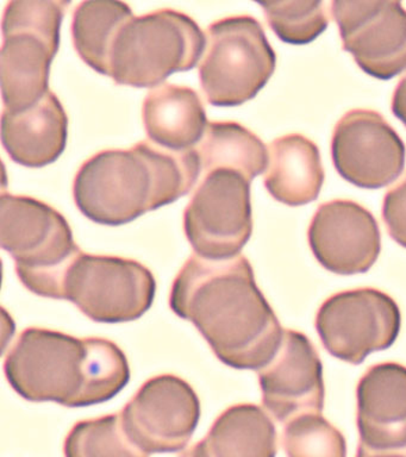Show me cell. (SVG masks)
Here are the masks:
<instances>
[{
	"mask_svg": "<svg viewBox=\"0 0 406 457\" xmlns=\"http://www.w3.org/2000/svg\"><path fill=\"white\" fill-rule=\"evenodd\" d=\"M170 306L235 370H261L283 343L285 330L244 255L212 261L194 253L173 282Z\"/></svg>",
	"mask_w": 406,
	"mask_h": 457,
	"instance_id": "6da1fadb",
	"label": "cell"
},
{
	"mask_svg": "<svg viewBox=\"0 0 406 457\" xmlns=\"http://www.w3.org/2000/svg\"><path fill=\"white\" fill-rule=\"evenodd\" d=\"M4 371L28 402L70 409L108 402L130 380L127 357L112 341L38 328L22 331L6 356Z\"/></svg>",
	"mask_w": 406,
	"mask_h": 457,
	"instance_id": "7a4b0ae2",
	"label": "cell"
},
{
	"mask_svg": "<svg viewBox=\"0 0 406 457\" xmlns=\"http://www.w3.org/2000/svg\"><path fill=\"white\" fill-rule=\"evenodd\" d=\"M201 178L194 148L173 152L148 141L95 154L78 170L73 195L95 223L119 227L177 202Z\"/></svg>",
	"mask_w": 406,
	"mask_h": 457,
	"instance_id": "3957f363",
	"label": "cell"
},
{
	"mask_svg": "<svg viewBox=\"0 0 406 457\" xmlns=\"http://www.w3.org/2000/svg\"><path fill=\"white\" fill-rule=\"evenodd\" d=\"M0 242L15 261L21 282L30 292L63 299L67 273L83 252L62 213L41 200L3 193Z\"/></svg>",
	"mask_w": 406,
	"mask_h": 457,
	"instance_id": "277c9868",
	"label": "cell"
},
{
	"mask_svg": "<svg viewBox=\"0 0 406 457\" xmlns=\"http://www.w3.org/2000/svg\"><path fill=\"white\" fill-rule=\"evenodd\" d=\"M70 2L12 0L3 14L0 77L4 109L34 106L49 89V71Z\"/></svg>",
	"mask_w": 406,
	"mask_h": 457,
	"instance_id": "5b68a950",
	"label": "cell"
},
{
	"mask_svg": "<svg viewBox=\"0 0 406 457\" xmlns=\"http://www.w3.org/2000/svg\"><path fill=\"white\" fill-rule=\"evenodd\" d=\"M206 42L194 18L176 10L134 16L116 36L110 78L131 87H158L170 74L194 70Z\"/></svg>",
	"mask_w": 406,
	"mask_h": 457,
	"instance_id": "8992f818",
	"label": "cell"
},
{
	"mask_svg": "<svg viewBox=\"0 0 406 457\" xmlns=\"http://www.w3.org/2000/svg\"><path fill=\"white\" fill-rule=\"evenodd\" d=\"M206 35L199 79L208 103L238 106L255 98L277 64L260 21L247 14L227 17L210 25Z\"/></svg>",
	"mask_w": 406,
	"mask_h": 457,
	"instance_id": "52a82bcc",
	"label": "cell"
},
{
	"mask_svg": "<svg viewBox=\"0 0 406 457\" xmlns=\"http://www.w3.org/2000/svg\"><path fill=\"white\" fill-rule=\"evenodd\" d=\"M155 292L154 275L137 261L81 253L67 273L63 299L97 323L117 324L144 316Z\"/></svg>",
	"mask_w": 406,
	"mask_h": 457,
	"instance_id": "ba28073f",
	"label": "cell"
},
{
	"mask_svg": "<svg viewBox=\"0 0 406 457\" xmlns=\"http://www.w3.org/2000/svg\"><path fill=\"white\" fill-rule=\"evenodd\" d=\"M195 255L222 261L241 255L253 232L251 181L220 168L201 178L184 213Z\"/></svg>",
	"mask_w": 406,
	"mask_h": 457,
	"instance_id": "9c48e42d",
	"label": "cell"
},
{
	"mask_svg": "<svg viewBox=\"0 0 406 457\" xmlns=\"http://www.w3.org/2000/svg\"><path fill=\"white\" fill-rule=\"evenodd\" d=\"M401 325L398 303L376 288L336 293L320 305L316 316L324 348L352 364H361L369 353L390 348Z\"/></svg>",
	"mask_w": 406,
	"mask_h": 457,
	"instance_id": "30bf717a",
	"label": "cell"
},
{
	"mask_svg": "<svg viewBox=\"0 0 406 457\" xmlns=\"http://www.w3.org/2000/svg\"><path fill=\"white\" fill-rule=\"evenodd\" d=\"M131 441L145 453L186 448L201 420L195 389L176 375L149 378L120 412Z\"/></svg>",
	"mask_w": 406,
	"mask_h": 457,
	"instance_id": "8fae6325",
	"label": "cell"
},
{
	"mask_svg": "<svg viewBox=\"0 0 406 457\" xmlns=\"http://www.w3.org/2000/svg\"><path fill=\"white\" fill-rule=\"evenodd\" d=\"M331 156L338 174L360 188L377 189L397 180L406 146L397 131L373 110L355 109L337 121Z\"/></svg>",
	"mask_w": 406,
	"mask_h": 457,
	"instance_id": "7c38bea8",
	"label": "cell"
},
{
	"mask_svg": "<svg viewBox=\"0 0 406 457\" xmlns=\"http://www.w3.org/2000/svg\"><path fill=\"white\" fill-rule=\"evenodd\" d=\"M344 52L365 73L390 80L406 71V10L401 2L331 3Z\"/></svg>",
	"mask_w": 406,
	"mask_h": 457,
	"instance_id": "4fadbf2b",
	"label": "cell"
},
{
	"mask_svg": "<svg viewBox=\"0 0 406 457\" xmlns=\"http://www.w3.org/2000/svg\"><path fill=\"white\" fill-rule=\"evenodd\" d=\"M308 239L316 260L338 275L366 273L381 252L379 224L352 200L322 204L313 214Z\"/></svg>",
	"mask_w": 406,
	"mask_h": 457,
	"instance_id": "5bb4252c",
	"label": "cell"
},
{
	"mask_svg": "<svg viewBox=\"0 0 406 457\" xmlns=\"http://www.w3.org/2000/svg\"><path fill=\"white\" fill-rule=\"evenodd\" d=\"M263 407L278 421L324 407L323 364L308 336L285 330L279 352L258 370Z\"/></svg>",
	"mask_w": 406,
	"mask_h": 457,
	"instance_id": "9a60e30c",
	"label": "cell"
},
{
	"mask_svg": "<svg viewBox=\"0 0 406 457\" xmlns=\"http://www.w3.org/2000/svg\"><path fill=\"white\" fill-rule=\"evenodd\" d=\"M360 443L379 452L406 450V367L374 364L356 388Z\"/></svg>",
	"mask_w": 406,
	"mask_h": 457,
	"instance_id": "2e32d148",
	"label": "cell"
},
{
	"mask_svg": "<svg viewBox=\"0 0 406 457\" xmlns=\"http://www.w3.org/2000/svg\"><path fill=\"white\" fill-rule=\"evenodd\" d=\"M69 117L54 92L23 111L3 110L2 142L16 163L40 168L55 162L66 148Z\"/></svg>",
	"mask_w": 406,
	"mask_h": 457,
	"instance_id": "e0dca14e",
	"label": "cell"
},
{
	"mask_svg": "<svg viewBox=\"0 0 406 457\" xmlns=\"http://www.w3.org/2000/svg\"><path fill=\"white\" fill-rule=\"evenodd\" d=\"M142 117L148 138L173 152L195 148L208 125L198 93L172 84H162L148 92Z\"/></svg>",
	"mask_w": 406,
	"mask_h": 457,
	"instance_id": "ac0fdd59",
	"label": "cell"
},
{
	"mask_svg": "<svg viewBox=\"0 0 406 457\" xmlns=\"http://www.w3.org/2000/svg\"><path fill=\"white\" fill-rule=\"evenodd\" d=\"M265 187L278 202L302 206L315 202L324 184L319 146L305 136L292 134L269 145Z\"/></svg>",
	"mask_w": 406,
	"mask_h": 457,
	"instance_id": "d6986e66",
	"label": "cell"
},
{
	"mask_svg": "<svg viewBox=\"0 0 406 457\" xmlns=\"http://www.w3.org/2000/svg\"><path fill=\"white\" fill-rule=\"evenodd\" d=\"M277 428L262 407L238 403L224 411L190 457H276Z\"/></svg>",
	"mask_w": 406,
	"mask_h": 457,
	"instance_id": "ffe728a7",
	"label": "cell"
},
{
	"mask_svg": "<svg viewBox=\"0 0 406 457\" xmlns=\"http://www.w3.org/2000/svg\"><path fill=\"white\" fill-rule=\"evenodd\" d=\"M194 150L201 164V178L226 168L238 171L252 182L266 171L269 163L265 143L235 121H210Z\"/></svg>",
	"mask_w": 406,
	"mask_h": 457,
	"instance_id": "44dd1931",
	"label": "cell"
},
{
	"mask_svg": "<svg viewBox=\"0 0 406 457\" xmlns=\"http://www.w3.org/2000/svg\"><path fill=\"white\" fill-rule=\"evenodd\" d=\"M135 14L130 6L112 0H88L80 3L73 13L74 48L81 60L110 77V54L123 25Z\"/></svg>",
	"mask_w": 406,
	"mask_h": 457,
	"instance_id": "7402d4cb",
	"label": "cell"
},
{
	"mask_svg": "<svg viewBox=\"0 0 406 457\" xmlns=\"http://www.w3.org/2000/svg\"><path fill=\"white\" fill-rule=\"evenodd\" d=\"M63 452L66 457H149L128 436L120 413L74 425Z\"/></svg>",
	"mask_w": 406,
	"mask_h": 457,
	"instance_id": "603a6c76",
	"label": "cell"
},
{
	"mask_svg": "<svg viewBox=\"0 0 406 457\" xmlns=\"http://www.w3.org/2000/svg\"><path fill=\"white\" fill-rule=\"evenodd\" d=\"M281 445L287 457H347L344 436L320 412H304L288 420Z\"/></svg>",
	"mask_w": 406,
	"mask_h": 457,
	"instance_id": "cb8c5ba5",
	"label": "cell"
},
{
	"mask_svg": "<svg viewBox=\"0 0 406 457\" xmlns=\"http://www.w3.org/2000/svg\"><path fill=\"white\" fill-rule=\"evenodd\" d=\"M281 41L302 46L315 41L329 24L326 2H259Z\"/></svg>",
	"mask_w": 406,
	"mask_h": 457,
	"instance_id": "d4e9b609",
	"label": "cell"
},
{
	"mask_svg": "<svg viewBox=\"0 0 406 457\" xmlns=\"http://www.w3.org/2000/svg\"><path fill=\"white\" fill-rule=\"evenodd\" d=\"M383 218L388 235L406 248V177L385 195Z\"/></svg>",
	"mask_w": 406,
	"mask_h": 457,
	"instance_id": "484cf974",
	"label": "cell"
},
{
	"mask_svg": "<svg viewBox=\"0 0 406 457\" xmlns=\"http://www.w3.org/2000/svg\"><path fill=\"white\" fill-rule=\"evenodd\" d=\"M392 112L406 127V75L398 82L392 98Z\"/></svg>",
	"mask_w": 406,
	"mask_h": 457,
	"instance_id": "4316f807",
	"label": "cell"
},
{
	"mask_svg": "<svg viewBox=\"0 0 406 457\" xmlns=\"http://www.w3.org/2000/svg\"><path fill=\"white\" fill-rule=\"evenodd\" d=\"M355 457H406V450L405 452H379V450L367 448L359 443Z\"/></svg>",
	"mask_w": 406,
	"mask_h": 457,
	"instance_id": "83f0119b",
	"label": "cell"
},
{
	"mask_svg": "<svg viewBox=\"0 0 406 457\" xmlns=\"http://www.w3.org/2000/svg\"><path fill=\"white\" fill-rule=\"evenodd\" d=\"M179 457H190V455H188L187 452H185L183 455H180Z\"/></svg>",
	"mask_w": 406,
	"mask_h": 457,
	"instance_id": "f1b7e54d",
	"label": "cell"
}]
</instances>
